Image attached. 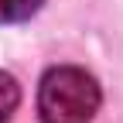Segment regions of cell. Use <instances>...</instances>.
I'll return each mask as SVG.
<instances>
[{
    "mask_svg": "<svg viewBox=\"0 0 123 123\" xmlns=\"http://www.w3.org/2000/svg\"><path fill=\"white\" fill-rule=\"evenodd\" d=\"M103 89L96 75L79 65H55L41 75L38 116L41 123H92L99 113Z\"/></svg>",
    "mask_w": 123,
    "mask_h": 123,
    "instance_id": "1",
    "label": "cell"
},
{
    "mask_svg": "<svg viewBox=\"0 0 123 123\" xmlns=\"http://www.w3.org/2000/svg\"><path fill=\"white\" fill-rule=\"evenodd\" d=\"M44 0H0V24H21L34 17Z\"/></svg>",
    "mask_w": 123,
    "mask_h": 123,
    "instance_id": "2",
    "label": "cell"
},
{
    "mask_svg": "<svg viewBox=\"0 0 123 123\" xmlns=\"http://www.w3.org/2000/svg\"><path fill=\"white\" fill-rule=\"evenodd\" d=\"M17 106H21V86L10 72L0 68V123H7Z\"/></svg>",
    "mask_w": 123,
    "mask_h": 123,
    "instance_id": "3",
    "label": "cell"
}]
</instances>
